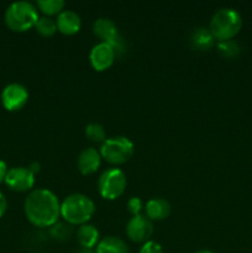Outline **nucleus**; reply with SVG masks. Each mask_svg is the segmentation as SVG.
Instances as JSON below:
<instances>
[{"mask_svg": "<svg viewBox=\"0 0 252 253\" xmlns=\"http://www.w3.org/2000/svg\"><path fill=\"white\" fill-rule=\"evenodd\" d=\"M26 219L37 227H52L61 216V203L58 198L46 188L35 189L27 195L24 203Z\"/></svg>", "mask_w": 252, "mask_h": 253, "instance_id": "1", "label": "nucleus"}, {"mask_svg": "<svg viewBox=\"0 0 252 253\" xmlns=\"http://www.w3.org/2000/svg\"><path fill=\"white\" fill-rule=\"evenodd\" d=\"M95 212V204L85 194L74 193L61 203V216L69 225L88 224Z\"/></svg>", "mask_w": 252, "mask_h": 253, "instance_id": "2", "label": "nucleus"}, {"mask_svg": "<svg viewBox=\"0 0 252 253\" xmlns=\"http://www.w3.org/2000/svg\"><path fill=\"white\" fill-rule=\"evenodd\" d=\"M242 27V17L232 7L219 9L210 20L209 31L217 42L232 40Z\"/></svg>", "mask_w": 252, "mask_h": 253, "instance_id": "3", "label": "nucleus"}, {"mask_svg": "<svg viewBox=\"0 0 252 253\" xmlns=\"http://www.w3.org/2000/svg\"><path fill=\"white\" fill-rule=\"evenodd\" d=\"M40 19L36 5L29 1H15L5 11V24L15 32H25L35 27Z\"/></svg>", "mask_w": 252, "mask_h": 253, "instance_id": "4", "label": "nucleus"}, {"mask_svg": "<svg viewBox=\"0 0 252 253\" xmlns=\"http://www.w3.org/2000/svg\"><path fill=\"white\" fill-rule=\"evenodd\" d=\"M135 146L128 137L115 136L106 138L100 147V155L110 165H124L133 156Z\"/></svg>", "mask_w": 252, "mask_h": 253, "instance_id": "5", "label": "nucleus"}, {"mask_svg": "<svg viewBox=\"0 0 252 253\" xmlns=\"http://www.w3.org/2000/svg\"><path fill=\"white\" fill-rule=\"evenodd\" d=\"M127 185L125 172L120 168H109L98 180V192L106 200H115L124 194Z\"/></svg>", "mask_w": 252, "mask_h": 253, "instance_id": "6", "label": "nucleus"}, {"mask_svg": "<svg viewBox=\"0 0 252 253\" xmlns=\"http://www.w3.org/2000/svg\"><path fill=\"white\" fill-rule=\"evenodd\" d=\"M93 32L96 37L101 40V42L113 46L116 54H120L125 51V42L113 20L105 19V17L98 19L93 24Z\"/></svg>", "mask_w": 252, "mask_h": 253, "instance_id": "7", "label": "nucleus"}, {"mask_svg": "<svg viewBox=\"0 0 252 253\" xmlns=\"http://www.w3.org/2000/svg\"><path fill=\"white\" fill-rule=\"evenodd\" d=\"M29 101V90L20 83H10L2 89L1 104L7 111H17Z\"/></svg>", "mask_w": 252, "mask_h": 253, "instance_id": "8", "label": "nucleus"}, {"mask_svg": "<svg viewBox=\"0 0 252 253\" xmlns=\"http://www.w3.org/2000/svg\"><path fill=\"white\" fill-rule=\"evenodd\" d=\"M153 234V224L146 215H136L128 220L126 225V235L136 244H145L150 241Z\"/></svg>", "mask_w": 252, "mask_h": 253, "instance_id": "9", "label": "nucleus"}, {"mask_svg": "<svg viewBox=\"0 0 252 253\" xmlns=\"http://www.w3.org/2000/svg\"><path fill=\"white\" fill-rule=\"evenodd\" d=\"M5 184L15 192H29L35 185V174L29 167H14L7 170Z\"/></svg>", "mask_w": 252, "mask_h": 253, "instance_id": "10", "label": "nucleus"}, {"mask_svg": "<svg viewBox=\"0 0 252 253\" xmlns=\"http://www.w3.org/2000/svg\"><path fill=\"white\" fill-rule=\"evenodd\" d=\"M116 57L118 54L113 46L105 42H99L90 49L89 62L96 72H104L113 66Z\"/></svg>", "mask_w": 252, "mask_h": 253, "instance_id": "11", "label": "nucleus"}, {"mask_svg": "<svg viewBox=\"0 0 252 253\" xmlns=\"http://www.w3.org/2000/svg\"><path fill=\"white\" fill-rule=\"evenodd\" d=\"M100 151L94 147L84 148L77 158V167L83 175L94 174L101 165Z\"/></svg>", "mask_w": 252, "mask_h": 253, "instance_id": "12", "label": "nucleus"}, {"mask_svg": "<svg viewBox=\"0 0 252 253\" xmlns=\"http://www.w3.org/2000/svg\"><path fill=\"white\" fill-rule=\"evenodd\" d=\"M57 30L61 34L67 35V36H72L79 32L82 27V19L76 11L73 10L64 9L61 14L57 16L56 19Z\"/></svg>", "mask_w": 252, "mask_h": 253, "instance_id": "13", "label": "nucleus"}, {"mask_svg": "<svg viewBox=\"0 0 252 253\" xmlns=\"http://www.w3.org/2000/svg\"><path fill=\"white\" fill-rule=\"evenodd\" d=\"M146 216L151 221H162L170 214V204L162 198H152L146 203Z\"/></svg>", "mask_w": 252, "mask_h": 253, "instance_id": "14", "label": "nucleus"}, {"mask_svg": "<svg viewBox=\"0 0 252 253\" xmlns=\"http://www.w3.org/2000/svg\"><path fill=\"white\" fill-rule=\"evenodd\" d=\"M99 231L94 225L84 224L81 225L77 231V240H78L79 245L82 249H93L99 244L100 239H99Z\"/></svg>", "mask_w": 252, "mask_h": 253, "instance_id": "15", "label": "nucleus"}, {"mask_svg": "<svg viewBox=\"0 0 252 253\" xmlns=\"http://www.w3.org/2000/svg\"><path fill=\"white\" fill-rule=\"evenodd\" d=\"M214 42L215 39L212 37L211 32L205 27L195 29L190 35V43H192L193 48L198 49V51H208L214 46Z\"/></svg>", "mask_w": 252, "mask_h": 253, "instance_id": "16", "label": "nucleus"}, {"mask_svg": "<svg viewBox=\"0 0 252 253\" xmlns=\"http://www.w3.org/2000/svg\"><path fill=\"white\" fill-rule=\"evenodd\" d=\"M95 253H128V247L120 237L106 236L96 245Z\"/></svg>", "mask_w": 252, "mask_h": 253, "instance_id": "17", "label": "nucleus"}, {"mask_svg": "<svg viewBox=\"0 0 252 253\" xmlns=\"http://www.w3.org/2000/svg\"><path fill=\"white\" fill-rule=\"evenodd\" d=\"M64 6H66V2L63 0H39L36 2L37 9L48 17L53 15L58 16L64 10Z\"/></svg>", "mask_w": 252, "mask_h": 253, "instance_id": "18", "label": "nucleus"}, {"mask_svg": "<svg viewBox=\"0 0 252 253\" xmlns=\"http://www.w3.org/2000/svg\"><path fill=\"white\" fill-rule=\"evenodd\" d=\"M35 29L36 31L39 32L40 35L44 37H51L56 34L58 30H57V24H56V20L51 19L48 16H43V17H40L37 20L36 25H35Z\"/></svg>", "mask_w": 252, "mask_h": 253, "instance_id": "19", "label": "nucleus"}, {"mask_svg": "<svg viewBox=\"0 0 252 253\" xmlns=\"http://www.w3.org/2000/svg\"><path fill=\"white\" fill-rule=\"evenodd\" d=\"M217 51L225 58H236L241 52L239 43L234 40H227V41L217 42Z\"/></svg>", "mask_w": 252, "mask_h": 253, "instance_id": "20", "label": "nucleus"}, {"mask_svg": "<svg viewBox=\"0 0 252 253\" xmlns=\"http://www.w3.org/2000/svg\"><path fill=\"white\" fill-rule=\"evenodd\" d=\"M85 136L93 142H101L106 140L105 128L99 123H90L85 126Z\"/></svg>", "mask_w": 252, "mask_h": 253, "instance_id": "21", "label": "nucleus"}, {"mask_svg": "<svg viewBox=\"0 0 252 253\" xmlns=\"http://www.w3.org/2000/svg\"><path fill=\"white\" fill-rule=\"evenodd\" d=\"M71 232L72 229L71 226H69V224L66 225L57 222V224H54L53 226L51 227L52 236L56 237V239H68V237L71 236Z\"/></svg>", "mask_w": 252, "mask_h": 253, "instance_id": "22", "label": "nucleus"}, {"mask_svg": "<svg viewBox=\"0 0 252 253\" xmlns=\"http://www.w3.org/2000/svg\"><path fill=\"white\" fill-rule=\"evenodd\" d=\"M143 208V202L138 197H132L127 200V210L132 216L141 214Z\"/></svg>", "mask_w": 252, "mask_h": 253, "instance_id": "23", "label": "nucleus"}, {"mask_svg": "<svg viewBox=\"0 0 252 253\" xmlns=\"http://www.w3.org/2000/svg\"><path fill=\"white\" fill-rule=\"evenodd\" d=\"M140 253H163V249L158 242L150 240L142 245Z\"/></svg>", "mask_w": 252, "mask_h": 253, "instance_id": "24", "label": "nucleus"}, {"mask_svg": "<svg viewBox=\"0 0 252 253\" xmlns=\"http://www.w3.org/2000/svg\"><path fill=\"white\" fill-rule=\"evenodd\" d=\"M7 209V202H6V198L4 197L1 192H0V217L6 212Z\"/></svg>", "mask_w": 252, "mask_h": 253, "instance_id": "25", "label": "nucleus"}, {"mask_svg": "<svg viewBox=\"0 0 252 253\" xmlns=\"http://www.w3.org/2000/svg\"><path fill=\"white\" fill-rule=\"evenodd\" d=\"M7 166L6 163L4 162V161L0 160V183L5 182V177H6L7 174Z\"/></svg>", "mask_w": 252, "mask_h": 253, "instance_id": "26", "label": "nucleus"}, {"mask_svg": "<svg viewBox=\"0 0 252 253\" xmlns=\"http://www.w3.org/2000/svg\"><path fill=\"white\" fill-rule=\"evenodd\" d=\"M30 170H31L32 173H34V174H36L37 172H40V165L37 162H35V163H32L31 166H30Z\"/></svg>", "mask_w": 252, "mask_h": 253, "instance_id": "27", "label": "nucleus"}, {"mask_svg": "<svg viewBox=\"0 0 252 253\" xmlns=\"http://www.w3.org/2000/svg\"><path fill=\"white\" fill-rule=\"evenodd\" d=\"M79 253H95L93 251V249H82Z\"/></svg>", "mask_w": 252, "mask_h": 253, "instance_id": "28", "label": "nucleus"}, {"mask_svg": "<svg viewBox=\"0 0 252 253\" xmlns=\"http://www.w3.org/2000/svg\"><path fill=\"white\" fill-rule=\"evenodd\" d=\"M195 253H215V252L209 251V250H200V251H198V252H195Z\"/></svg>", "mask_w": 252, "mask_h": 253, "instance_id": "29", "label": "nucleus"}]
</instances>
